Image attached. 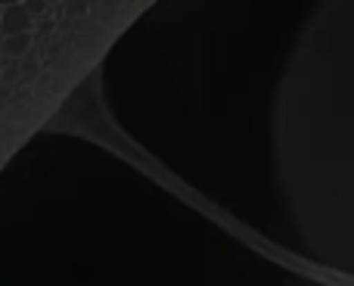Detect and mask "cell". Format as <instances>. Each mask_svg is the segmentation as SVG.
Listing matches in <instances>:
<instances>
[{"instance_id": "1", "label": "cell", "mask_w": 354, "mask_h": 286, "mask_svg": "<svg viewBox=\"0 0 354 286\" xmlns=\"http://www.w3.org/2000/svg\"><path fill=\"white\" fill-rule=\"evenodd\" d=\"M35 28V12L22 3H10L0 10V35H19V31Z\"/></svg>"}, {"instance_id": "4", "label": "cell", "mask_w": 354, "mask_h": 286, "mask_svg": "<svg viewBox=\"0 0 354 286\" xmlns=\"http://www.w3.org/2000/svg\"><path fill=\"white\" fill-rule=\"evenodd\" d=\"M47 3H56V0H47Z\"/></svg>"}, {"instance_id": "2", "label": "cell", "mask_w": 354, "mask_h": 286, "mask_svg": "<svg viewBox=\"0 0 354 286\" xmlns=\"http://www.w3.org/2000/svg\"><path fill=\"white\" fill-rule=\"evenodd\" d=\"M31 44H35V37H31V31H19V35H3V56H12V60H19V56H25L31 50Z\"/></svg>"}, {"instance_id": "3", "label": "cell", "mask_w": 354, "mask_h": 286, "mask_svg": "<svg viewBox=\"0 0 354 286\" xmlns=\"http://www.w3.org/2000/svg\"><path fill=\"white\" fill-rule=\"evenodd\" d=\"M10 3H22V0H0V6H10Z\"/></svg>"}]
</instances>
